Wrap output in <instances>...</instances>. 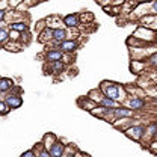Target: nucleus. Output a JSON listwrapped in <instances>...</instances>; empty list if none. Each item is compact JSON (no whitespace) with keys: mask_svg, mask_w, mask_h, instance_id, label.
Returning <instances> with one entry per match:
<instances>
[{"mask_svg":"<svg viewBox=\"0 0 157 157\" xmlns=\"http://www.w3.org/2000/svg\"><path fill=\"white\" fill-rule=\"evenodd\" d=\"M118 86L119 83L117 82H112V80H103L100 85H98V89L103 92V95L110 100H115L119 103V92H118ZM121 104V103H119Z\"/></svg>","mask_w":157,"mask_h":157,"instance_id":"f257e3e1","label":"nucleus"},{"mask_svg":"<svg viewBox=\"0 0 157 157\" xmlns=\"http://www.w3.org/2000/svg\"><path fill=\"white\" fill-rule=\"evenodd\" d=\"M145 132H147V124H144V122H135L133 125H130L124 132V135L128 137V139L135 140V142H142L144 137H145Z\"/></svg>","mask_w":157,"mask_h":157,"instance_id":"f03ea898","label":"nucleus"},{"mask_svg":"<svg viewBox=\"0 0 157 157\" xmlns=\"http://www.w3.org/2000/svg\"><path fill=\"white\" fill-rule=\"evenodd\" d=\"M132 36H136L139 38L140 41H144V42H147V44H154L157 41V32L156 30H153V29H150V27H145V26H137L136 30L132 33Z\"/></svg>","mask_w":157,"mask_h":157,"instance_id":"7ed1b4c3","label":"nucleus"},{"mask_svg":"<svg viewBox=\"0 0 157 157\" xmlns=\"http://www.w3.org/2000/svg\"><path fill=\"white\" fill-rule=\"evenodd\" d=\"M122 106L132 109L133 112H142V110L147 109L148 103H147V100L144 97H133V95H128L127 100L122 103Z\"/></svg>","mask_w":157,"mask_h":157,"instance_id":"20e7f679","label":"nucleus"},{"mask_svg":"<svg viewBox=\"0 0 157 157\" xmlns=\"http://www.w3.org/2000/svg\"><path fill=\"white\" fill-rule=\"evenodd\" d=\"M136 115V112H133L132 109L125 107V106H118V107H113L112 112H110V124L117 119H122V118H133Z\"/></svg>","mask_w":157,"mask_h":157,"instance_id":"39448f33","label":"nucleus"},{"mask_svg":"<svg viewBox=\"0 0 157 157\" xmlns=\"http://www.w3.org/2000/svg\"><path fill=\"white\" fill-rule=\"evenodd\" d=\"M59 48H60V52H62V53L74 55L78 48H80V42H78V39H71V38L65 39V41L59 42Z\"/></svg>","mask_w":157,"mask_h":157,"instance_id":"423d86ee","label":"nucleus"},{"mask_svg":"<svg viewBox=\"0 0 157 157\" xmlns=\"http://www.w3.org/2000/svg\"><path fill=\"white\" fill-rule=\"evenodd\" d=\"M65 70H67V65L62 60L52 62V63H45V67H44L45 74H52V76H60L62 73H65Z\"/></svg>","mask_w":157,"mask_h":157,"instance_id":"0eeeda50","label":"nucleus"},{"mask_svg":"<svg viewBox=\"0 0 157 157\" xmlns=\"http://www.w3.org/2000/svg\"><path fill=\"white\" fill-rule=\"evenodd\" d=\"M3 100H5V103L8 104V107L11 109V110H15V109H20L21 106H23V95L21 94H6V95H3Z\"/></svg>","mask_w":157,"mask_h":157,"instance_id":"6e6552de","label":"nucleus"},{"mask_svg":"<svg viewBox=\"0 0 157 157\" xmlns=\"http://www.w3.org/2000/svg\"><path fill=\"white\" fill-rule=\"evenodd\" d=\"M62 26L67 27V29H80V18H78V14L71 12V14L63 15V17H62Z\"/></svg>","mask_w":157,"mask_h":157,"instance_id":"1a4fd4ad","label":"nucleus"},{"mask_svg":"<svg viewBox=\"0 0 157 157\" xmlns=\"http://www.w3.org/2000/svg\"><path fill=\"white\" fill-rule=\"evenodd\" d=\"M8 29L9 30H15L18 33H24V32L30 30V24H29V20H17V21L8 23Z\"/></svg>","mask_w":157,"mask_h":157,"instance_id":"9d476101","label":"nucleus"},{"mask_svg":"<svg viewBox=\"0 0 157 157\" xmlns=\"http://www.w3.org/2000/svg\"><path fill=\"white\" fill-rule=\"evenodd\" d=\"M44 60L45 63H52V62H58V60H62L63 58V53L60 52V48H45L44 52Z\"/></svg>","mask_w":157,"mask_h":157,"instance_id":"9b49d317","label":"nucleus"},{"mask_svg":"<svg viewBox=\"0 0 157 157\" xmlns=\"http://www.w3.org/2000/svg\"><path fill=\"white\" fill-rule=\"evenodd\" d=\"M130 70H132V73L136 74V76H144V74L147 73V70H148V65H147L145 60L132 59V62H130Z\"/></svg>","mask_w":157,"mask_h":157,"instance_id":"f8f14e48","label":"nucleus"},{"mask_svg":"<svg viewBox=\"0 0 157 157\" xmlns=\"http://www.w3.org/2000/svg\"><path fill=\"white\" fill-rule=\"evenodd\" d=\"M137 21H139V24H140V26L150 27V29H153V30H156V32H157V15H153V14H147V15L140 17V18L137 20Z\"/></svg>","mask_w":157,"mask_h":157,"instance_id":"ddd939ff","label":"nucleus"},{"mask_svg":"<svg viewBox=\"0 0 157 157\" xmlns=\"http://www.w3.org/2000/svg\"><path fill=\"white\" fill-rule=\"evenodd\" d=\"M65 140H62V139H58L53 145H52V148L48 150V153H50V156L52 157H63V151H65Z\"/></svg>","mask_w":157,"mask_h":157,"instance_id":"4468645a","label":"nucleus"},{"mask_svg":"<svg viewBox=\"0 0 157 157\" xmlns=\"http://www.w3.org/2000/svg\"><path fill=\"white\" fill-rule=\"evenodd\" d=\"M36 41H38L39 44L47 45L50 41H53V29H52V27H48V26H47V27H44V29L38 33Z\"/></svg>","mask_w":157,"mask_h":157,"instance_id":"2eb2a0df","label":"nucleus"},{"mask_svg":"<svg viewBox=\"0 0 157 157\" xmlns=\"http://www.w3.org/2000/svg\"><path fill=\"white\" fill-rule=\"evenodd\" d=\"M15 86V80L11 77H0V95H6Z\"/></svg>","mask_w":157,"mask_h":157,"instance_id":"dca6fc26","label":"nucleus"},{"mask_svg":"<svg viewBox=\"0 0 157 157\" xmlns=\"http://www.w3.org/2000/svg\"><path fill=\"white\" fill-rule=\"evenodd\" d=\"M144 139L147 140V144L157 139V121H151L150 124H147V132H145V137Z\"/></svg>","mask_w":157,"mask_h":157,"instance_id":"f3484780","label":"nucleus"},{"mask_svg":"<svg viewBox=\"0 0 157 157\" xmlns=\"http://www.w3.org/2000/svg\"><path fill=\"white\" fill-rule=\"evenodd\" d=\"M133 124H135V119H133V118H122V119H117V121L112 122V125H113L115 128H118V130H121L122 133H124L130 125H133Z\"/></svg>","mask_w":157,"mask_h":157,"instance_id":"a211bd4d","label":"nucleus"},{"mask_svg":"<svg viewBox=\"0 0 157 157\" xmlns=\"http://www.w3.org/2000/svg\"><path fill=\"white\" fill-rule=\"evenodd\" d=\"M77 106L80 107V109L86 110V112H91V110H92V109H94L97 104H95V103H94L91 98H88L86 95H85V97H80L77 100Z\"/></svg>","mask_w":157,"mask_h":157,"instance_id":"6ab92c4d","label":"nucleus"},{"mask_svg":"<svg viewBox=\"0 0 157 157\" xmlns=\"http://www.w3.org/2000/svg\"><path fill=\"white\" fill-rule=\"evenodd\" d=\"M9 41V29H8V23L3 21L0 23V47H5Z\"/></svg>","mask_w":157,"mask_h":157,"instance_id":"aec40b11","label":"nucleus"},{"mask_svg":"<svg viewBox=\"0 0 157 157\" xmlns=\"http://www.w3.org/2000/svg\"><path fill=\"white\" fill-rule=\"evenodd\" d=\"M53 39H55V41H59V42L68 39V29L63 27V26L55 27V29H53Z\"/></svg>","mask_w":157,"mask_h":157,"instance_id":"412c9836","label":"nucleus"},{"mask_svg":"<svg viewBox=\"0 0 157 157\" xmlns=\"http://www.w3.org/2000/svg\"><path fill=\"white\" fill-rule=\"evenodd\" d=\"M125 44L128 45V48H142V47H148V45H151V44H147V42L140 41V39L136 38V36H132V35L125 39Z\"/></svg>","mask_w":157,"mask_h":157,"instance_id":"4be33fe9","label":"nucleus"},{"mask_svg":"<svg viewBox=\"0 0 157 157\" xmlns=\"http://www.w3.org/2000/svg\"><path fill=\"white\" fill-rule=\"evenodd\" d=\"M59 137L55 135V133H45L42 139H41V144H42V147H44V150H50L52 148V145L58 140Z\"/></svg>","mask_w":157,"mask_h":157,"instance_id":"5701e85b","label":"nucleus"},{"mask_svg":"<svg viewBox=\"0 0 157 157\" xmlns=\"http://www.w3.org/2000/svg\"><path fill=\"white\" fill-rule=\"evenodd\" d=\"M86 97L91 98V100H92L95 104H98V103H100V101L104 98V95H103V92H101L98 88H94V89H91V91L86 94Z\"/></svg>","mask_w":157,"mask_h":157,"instance_id":"b1692460","label":"nucleus"},{"mask_svg":"<svg viewBox=\"0 0 157 157\" xmlns=\"http://www.w3.org/2000/svg\"><path fill=\"white\" fill-rule=\"evenodd\" d=\"M44 20H45V24L48 27H52V29L62 26V18L58 17V15H50V17H47V18H44Z\"/></svg>","mask_w":157,"mask_h":157,"instance_id":"393cba45","label":"nucleus"},{"mask_svg":"<svg viewBox=\"0 0 157 157\" xmlns=\"http://www.w3.org/2000/svg\"><path fill=\"white\" fill-rule=\"evenodd\" d=\"M98 106H103V107H106V109H113V107H118V106H121L118 101L115 100H110V98L104 97L100 103H98Z\"/></svg>","mask_w":157,"mask_h":157,"instance_id":"a878e982","label":"nucleus"},{"mask_svg":"<svg viewBox=\"0 0 157 157\" xmlns=\"http://www.w3.org/2000/svg\"><path fill=\"white\" fill-rule=\"evenodd\" d=\"M80 24H92L94 23V14L92 12H82L78 14Z\"/></svg>","mask_w":157,"mask_h":157,"instance_id":"bb28decb","label":"nucleus"},{"mask_svg":"<svg viewBox=\"0 0 157 157\" xmlns=\"http://www.w3.org/2000/svg\"><path fill=\"white\" fill-rule=\"evenodd\" d=\"M5 50H8V52H14V53H17V52H20L21 48H24L20 42H14V41H8V44L3 47Z\"/></svg>","mask_w":157,"mask_h":157,"instance_id":"cd10ccee","label":"nucleus"},{"mask_svg":"<svg viewBox=\"0 0 157 157\" xmlns=\"http://www.w3.org/2000/svg\"><path fill=\"white\" fill-rule=\"evenodd\" d=\"M77 151L78 150L74 144H67L65 145V151H63V157H74Z\"/></svg>","mask_w":157,"mask_h":157,"instance_id":"c85d7f7f","label":"nucleus"},{"mask_svg":"<svg viewBox=\"0 0 157 157\" xmlns=\"http://www.w3.org/2000/svg\"><path fill=\"white\" fill-rule=\"evenodd\" d=\"M148 68H157V52H153L148 58L145 59Z\"/></svg>","mask_w":157,"mask_h":157,"instance_id":"c756f323","label":"nucleus"},{"mask_svg":"<svg viewBox=\"0 0 157 157\" xmlns=\"http://www.w3.org/2000/svg\"><path fill=\"white\" fill-rule=\"evenodd\" d=\"M32 33H30V30L29 32H24V33H21V36H20V44L24 47V45H29L30 42H32Z\"/></svg>","mask_w":157,"mask_h":157,"instance_id":"7c9ffc66","label":"nucleus"},{"mask_svg":"<svg viewBox=\"0 0 157 157\" xmlns=\"http://www.w3.org/2000/svg\"><path fill=\"white\" fill-rule=\"evenodd\" d=\"M9 112H11V109L8 107V104L5 103V100L0 98V117H6Z\"/></svg>","mask_w":157,"mask_h":157,"instance_id":"2f4dec72","label":"nucleus"},{"mask_svg":"<svg viewBox=\"0 0 157 157\" xmlns=\"http://www.w3.org/2000/svg\"><path fill=\"white\" fill-rule=\"evenodd\" d=\"M147 12L153 14V15H157V0H153L151 3L147 5Z\"/></svg>","mask_w":157,"mask_h":157,"instance_id":"473e14b6","label":"nucleus"},{"mask_svg":"<svg viewBox=\"0 0 157 157\" xmlns=\"http://www.w3.org/2000/svg\"><path fill=\"white\" fill-rule=\"evenodd\" d=\"M20 36H21V33L15 32V30H9V41H14V42H20Z\"/></svg>","mask_w":157,"mask_h":157,"instance_id":"72a5a7b5","label":"nucleus"},{"mask_svg":"<svg viewBox=\"0 0 157 157\" xmlns=\"http://www.w3.org/2000/svg\"><path fill=\"white\" fill-rule=\"evenodd\" d=\"M147 148H148L153 154H157V139H156V140L148 142V144H147Z\"/></svg>","mask_w":157,"mask_h":157,"instance_id":"f704fd0d","label":"nucleus"},{"mask_svg":"<svg viewBox=\"0 0 157 157\" xmlns=\"http://www.w3.org/2000/svg\"><path fill=\"white\" fill-rule=\"evenodd\" d=\"M44 27H47V24H45V20H39L38 23L35 24V32H36V35H38L39 32L44 29Z\"/></svg>","mask_w":157,"mask_h":157,"instance_id":"c9c22d12","label":"nucleus"},{"mask_svg":"<svg viewBox=\"0 0 157 157\" xmlns=\"http://www.w3.org/2000/svg\"><path fill=\"white\" fill-rule=\"evenodd\" d=\"M20 157H36V153L30 148V150H26L24 153H21V156Z\"/></svg>","mask_w":157,"mask_h":157,"instance_id":"e433bc0d","label":"nucleus"},{"mask_svg":"<svg viewBox=\"0 0 157 157\" xmlns=\"http://www.w3.org/2000/svg\"><path fill=\"white\" fill-rule=\"evenodd\" d=\"M9 94H21V95H23V88H21L20 85H15V86L11 89V92H9Z\"/></svg>","mask_w":157,"mask_h":157,"instance_id":"4c0bfd02","label":"nucleus"},{"mask_svg":"<svg viewBox=\"0 0 157 157\" xmlns=\"http://www.w3.org/2000/svg\"><path fill=\"white\" fill-rule=\"evenodd\" d=\"M36 157H52L50 156V153H48V150H41L39 153H36Z\"/></svg>","mask_w":157,"mask_h":157,"instance_id":"58836bf2","label":"nucleus"},{"mask_svg":"<svg viewBox=\"0 0 157 157\" xmlns=\"http://www.w3.org/2000/svg\"><path fill=\"white\" fill-rule=\"evenodd\" d=\"M6 12H8V11H2V9H0V23L6 21Z\"/></svg>","mask_w":157,"mask_h":157,"instance_id":"ea45409f","label":"nucleus"},{"mask_svg":"<svg viewBox=\"0 0 157 157\" xmlns=\"http://www.w3.org/2000/svg\"><path fill=\"white\" fill-rule=\"evenodd\" d=\"M103 11L106 12V14H112V5H106V6H103Z\"/></svg>","mask_w":157,"mask_h":157,"instance_id":"a19ab883","label":"nucleus"},{"mask_svg":"<svg viewBox=\"0 0 157 157\" xmlns=\"http://www.w3.org/2000/svg\"><path fill=\"white\" fill-rule=\"evenodd\" d=\"M137 5H147V3H151L153 0H135Z\"/></svg>","mask_w":157,"mask_h":157,"instance_id":"79ce46f5","label":"nucleus"},{"mask_svg":"<svg viewBox=\"0 0 157 157\" xmlns=\"http://www.w3.org/2000/svg\"><path fill=\"white\" fill-rule=\"evenodd\" d=\"M36 2H45V0H36Z\"/></svg>","mask_w":157,"mask_h":157,"instance_id":"37998d69","label":"nucleus"}]
</instances>
